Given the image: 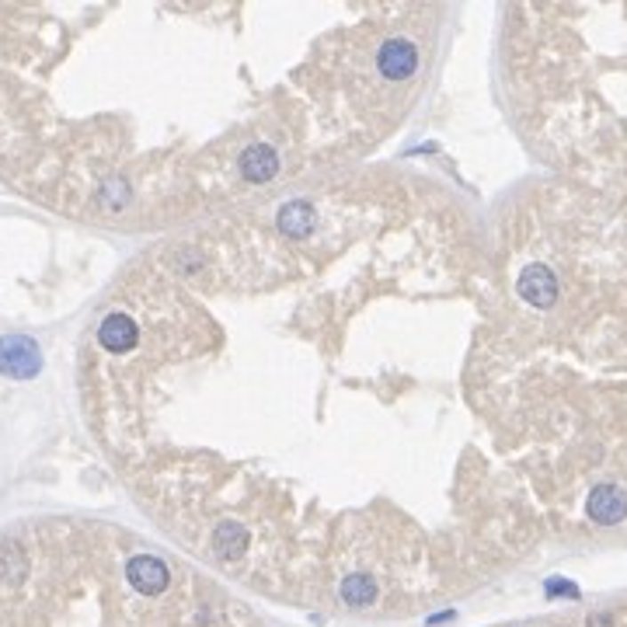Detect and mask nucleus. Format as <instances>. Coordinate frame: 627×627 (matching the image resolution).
I'll return each instance as SVG.
<instances>
[{
  "instance_id": "1",
  "label": "nucleus",
  "mask_w": 627,
  "mask_h": 627,
  "mask_svg": "<svg viewBox=\"0 0 627 627\" xmlns=\"http://www.w3.org/2000/svg\"><path fill=\"white\" fill-rule=\"evenodd\" d=\"M42 370L39 345L25 334H0V374L14 380H28Z\"/></svg>"
},
{
  "instance_id": "2",
  "label": "nucleus",
  "mask_w": 627,
  "mask_h": 627,
  "mask_svg": "<svg viewBox=\"0 0 627 627\" xmlns=\"http://www.w3.org/2000/svg\"><path fill=\"white\" fill-rule=\"evenodd\" d=\"M376 67L387 81H408L418 70V49L408 39H390L380 45Z\"/></svg>"
},
{
  "instance_id": "3",
  "label": "nucleus",
  "mask_w": 627,
  "mask_h": 627,
  "mask_svg": "<svg viewBox=\"0 0 627 627\" xmlns=\"http://www.w3.org/2000/svg\"><path fill=\"white\" fill-rule=\"evenodd\" d=\"M519 296L530 303V307H537V310H547V307H554V300H558V276L547 269V265H527L523 272H519Z\"/></svg>"
},
{
  "instance_id": "4",
  "label": "nucleus",
  "mask_w": 627,
  "mask_h": 627,
  "mask_svg": "<svg viewBox=\"0 0 627 627\" xmlns=\"http://www.w3.org/2000/svg\"><path fill=\"white\" fill-rule=\"evenodd\" d=\"M125 579L136 592L143 596H157L165 592L167 583H171V572L161 558H150V554H136L129 565H125Z\"/></svg>"
},
{
  "instance_id": "5",
  "label": "nucleus",
  "mask_w": 627,
  "mask_h": 627,
  "mask_svg": "<svg viewBox=\"0 0 627 627\" xmlns=\"http://www.w3.org/2000/svg\"><path fill=\"white\" fill-rule=\"evenodd\" d=\"M585 512L599 527H617L627 516V495L617 485H596L585 499Z\"/></svg>"
},
{
  "instance_id": "6",
  "label": "nucleus",
  "mask_w": 627,
  "mask_h": 627,
  "mask_svg": "<svg viewBox=\"0 0 627 627\" xmlns=\"http://www.w3.org/2000/svg\"><path fill=\"white\" fill-rule=\"evenodd\" d=\"M237 167H241V174L248 181H272L279 174V154L269 143H251V147L241 150Z\"/></svg>"
},
{
  "instance_id": "7",
  "label": "nucleus",
  "mask_w": 627,
  "mask_h": 627,
  "mask_svg": "<svg viewBox=\"0 0 627 627\" xmlns=\"http://www.w3.org/2000/svg\"><path fill=\"white\" fill-rule=\"evenodd\" d=\"M136 338H140V328H136V321L129 318V314H109L105 321H101V328H98V342L109 349V352H129L133 345H136Z\"/></svg>"
},
{
  "instance_id": "8",
  "label": "nucleus",
  "mask_w": 627,
  "mask_h": 627,
  "mask_svg": "<svg viewBox=\"0 0 627 627\" xmlns=\"http://www.w3.org/2000/svg\"><path fill=\"white\" fill-rule=\"evenodd\" d=\"M314 220H318V213H314V206H310L307 199H293V203H286V206L279 209V227H283V234H290V237L310 234Z\"/></svg>"
},
{
  "instance_id": "9",
  "label": "nucleus",
  "mask_w": 627,
  "mask_h": 627,
  "mask_svg": "<svg viewBox=\"0 0 627 627\" xmlns=\"http://www.w3.org/2000/svg\"><path fill=\"white\" fill-rule=\"evenodd\" d=\"M213 551H216L223 561H234V558H241V554L248 551V534H245L241 527H234V523H223V527L213 534Z\"/></svg>"
},
{
  "instance_id": "10",
  "label": "nucleus",
  "mask_w": 627,
  "mask_h": 627,
  "mask_svg": "<svg viewBox=\"0 0 627 627\" xmlns=\"http://www.w3.org/2000/svg\"><path fill=\"white\" fill-rule=\"evenodd\" d=\"M338 596L349 603V607H370L376 596V585L370 575H363V572H356V575H349L345 583H342V589H338Z\"/></svg>"
}]
</instances>
